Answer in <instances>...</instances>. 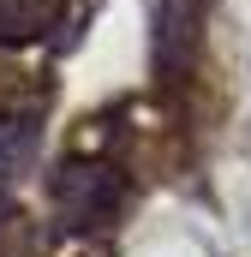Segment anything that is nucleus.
Instances as JSON below:
<instances>
[{
  "mask_svg": "<svg viewBox=\"0 0 251 257\" xmlns=\"http://www.w3.org/2000/svg\"><path fill=\"white\" fill-rule=\"evenodd\" d=\"M60 24V0H0V48L42 42Z\"/></svg>",
  "mask_w": 251,
  "mask_h": 257,
  "instance_id": "nucleus-2",
  "label": "nucleus"
},
{
  "mask_svg": "<svg viewBox=\"0 0 251 257\" xmlns=\"http://www.w3.org/2000/svg\"><path fill=\"white\" fill-rule=\"evenodd\" d=\"M54 203H60V215L72 227H96L120 209V180L96 162H66L54 174Z\"/></svg>",
  "mask_w": 251,
  "mask_h": 257,
  "instance_id": "nucleus-1",
  "label": "nucleus"
}]
</instances>
